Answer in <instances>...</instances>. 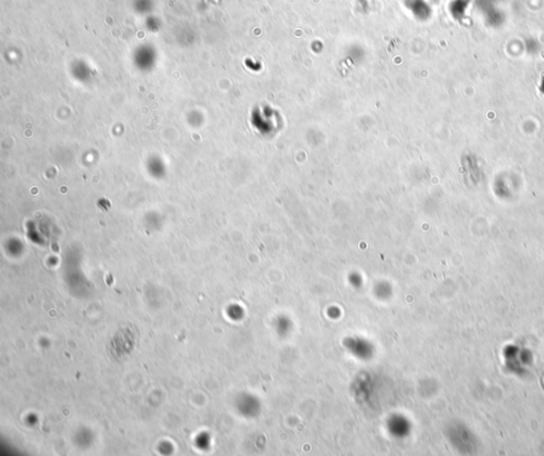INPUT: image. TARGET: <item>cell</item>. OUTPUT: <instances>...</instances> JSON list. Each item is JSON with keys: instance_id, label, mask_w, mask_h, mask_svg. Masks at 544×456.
Listing matches in <instances>:
<instances>
[{"instance_id": "cell-1", "label": "cell", "mask_w": 544, "mask_h": 456, "mask_svg": "<svg viewBox=\"0 0 544 456\" xmlns=\"http://www.w3.org/2000/svg\"><path fill=\"white\" fill-rule=\"evenodd\" d=\"M404 6L419 21H426L431 17L432 9L426 0H404Z\"/></svg>"}]
</instances>
